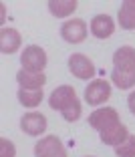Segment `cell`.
Segmentation results:
<instances>
[{
    "mask_svg": "<svg viewBox=\"0 0 135 157\" xmlns=\"http://www.w3.org/2000/svg\"><path fill=\"white\" fill-rule=\"evenodd\" d=\"M48 105L55 111H61L63 119L69 121V123H75V121L81 119V113H83V107H81V101L77 99V93L71 85H61L56 87L55 91L51 93L48 97Z\"/></svg>",
    "mask_w": 135,
    "mask_h": 157,
    "instance_id": "obj_1",
    "label": "cell"
},
{
    "mask_svg": "<svg viewBox=\"0 0 135 157\" xmlns=\"http://www.w3.org/2000/svg\"><path fill=\"white\" fill-rule=\"evenodd\" d=\"M47 52H44V48H40V46L37 44H30L26 46L22 51V55H20V63H22V69L28 71V73H42L44 71V67H47Z\"/></svg>",
    "mask_w": 135,
    "mask_h": 157,
    "instance_id": "obj_2",
    "label": "cell"
},
{
    "mask_svg": "<svg viewBox=\"0 0 135 157\" xmlns=\"http://www.w3.org/2000/svg\"><path fill=\"white\" fill-rule=\"evenodd\" d=\"M117 123H121V119H119V113H117L115 107H101V109H97L89 115V125L99 133L107 131L109 127H113Z\"/></svg>",
    "mask_w": 135,
    "mask_h": 157,
    "instance_id": "obj_3",
    "label": "cell"
},
{
    "mask_svg": "<svg viewBox=\"0 0 135 157\" xmlns=\"http://www.w3.org/2000/svg\"><path fill=\"white\" fill-rule=\"evenodd\" d=\"M69 71L73 73V77L81 78V81H89L95 77V65L83 52H75L69 56Z\"/></svg>",
    "mask_w": 135,
    "mask_h": 157,
    "instance_id": "obj_4",
    "label": "cell"
},
{
    "mask_svg": "<svg viewBox=\"0 0 135 157\" xmlns=\"http://www.w3.org/2000/svg\"><path fill=\"white\" fill-rule=\"evenodd\" d=\"M34 157H67V149L56 135H47L34 145Z\"/></svg>",
    "mask_w": 135,
    "mask_h": 157,
    "instance_id": "obj_5",
    "label": "cell"
},
{
    "mask_svg": "<svg viewBox=\"0 0 135 157\" xmlns=\"http://www.w3.org/2000/svg\"><path fill=\"white\" fill-rule=\"evenodd\" d=\"M109 97H111V85H109L107 81H103V78L91 81V83L87 85V89H85V101H87L89 105H93V107L103 105Z\"/></svg>",
    "mask_w": 135,
    "mask_h": 157,
    "instance_id": "obj_6",
    "label": "cell"
},
{
    "mask_svg": "<svg viewBox=\"0 0 135 157\" xmlns=\"http://www.w3.org/2000/svg\"><path fill=\"white\" fill-rule=\"evenodd\" d=\"M87 22L83 18H73V20H67L65 24L61 26V36L63 40L71 42V44H79L87 38Z\"/></svg>",
    "mask_w": 135,
    "mask_h": 157,
    "instance_id": "obj_7",
    "label": "cell"
},
{
    "mask_svg": "<svg viewBox=\"0 0 135 157\" xmlns=\"http://www.w3.org/2000/svg\"><path fill=\"white\" fill-rule=\"evenodd\" d=\"M20 129L30 137H38V135H42L47 131V117L37 111L24 113L22 119H20Z\"/></svg>",
    "mask_w": 135,
    "mask_h": 157,
    "instance_id": "obj_8",
    "label": "cell"
},
{
    "mask_svg": "<svg viewBox=\"0 0 135 157\" xmlns=\"http://www.w3.org/2000/svg\"><path fill=\"white\" fill-rule=\"evenodd\" d=\"M113 33H115V22H113V18L109 14H97V16L91 18V34H93L95 38L105 40V38H109Z\"/></svg>",
    "mask_w": 135,
    "mask_h": 157,
    "instance_id": "obj_9",
    "label": "cell"
},
{
    "mask_svg": "<svg viewBox=\"0 0 135 157\" xmlns=\"http://www.w3.org/2000/svg\"><path fill=\"white\" fill-rule=\"evenodd\" d=\"M16 81H18L20 89H24V91H42V87L47 83V75L44 73H28V71L20 69L16 73Z\"/></svg>",
    "mask_w": 135,
    "mask_h": 157,
    "instance_id": "obj_10",
    "label": "cell"
},
{
    "mask_svg": "<svg viewBox=\"0 0 135 157\" xmlns=\"http://www.w3.org/2000/svg\"><path fill=\"white\" fill-rule=\"evenodd\" d=\"M113 69L135 73V48L133 46H119L113 52Z\"/></svg>",
    "mask_w": 135,
    "mask_h": 157,
    "instance_id": "obj_11",
    "label": "cell"
},
{
    "mask_svg": "<svg viewBox=\"0 0 135 157\" xmlns=\"http://www.w3.org/2000/svg\"><path fill=\"white\" fill-rule=\"evenodd\" d=\"M22 44V36L14 28H2L0 30V52L2 55H14Z\"/></svg>",
    "mask_w": 135,
    "mask_h": 157,
    "instance_id": "obj_12",
    "label": "cell"
},
{
    "mask_svg": "<svg viewBox=\"0 0 135 157\" xmlns=\"http://www.w3.org/2000/svg\"><path fill=\"white\" fill-rule=\"evenodd\" d=\"M99 137H101V143L111 145V147H119V145L129 137V131H127V127L123 123H117V125H113V127H109L107 131L99 133Z\"/></svg>",
    "mask_w": 135,
    "mask_h": 157,
    "instance_id": "obj_13",
    "label": "cell"
},
{
    "mask_svg": "<svg viewBox=\"0 0 135 157\" xmlns=\"http://www.w3.org/2000/svg\"><path fill=\"white\" fill-rule=\"evenodd\" d=\"M119 26L123 30H135V0H125L117 14Z\"/></svg>",
    "mask_w": 135,
    "mask_h": 157,
    "instance_id": "obj_14",
    "label": "cell"
},
{
    "mask_svg": "<svg viewBox=\"0 0 135 157\" xmlns=\"http://www.w3.org/2000/svg\"><path fill=\"white\" fill-rule=\"evenodd\" d=\"M47 6L52 16L65 18V16H69V14H73L77 10V0H51Z\"/></svg>",
    "mask_w": 135,
    "mask_h": 157,
    "instance_id": "obj_15",
    "label": "cell"
},
{
    "mask_svg": "<svg viewBox=\"0 0 135 157\" xmlns=\"http://www.w3.org/2000/svg\"><path fill=\"white\" fill-rule=\"evenodd\" d=\"M111 83L119 89H133L135 87V73H129V71H119L113 69L111 71Z\"/></svg>",
    "mask_w": 135,
    "mask_h": 157,
    "instance_id": "obj_16",
    "label": "cell"
},
{
    "mask_svg": "<svg viewBox=\"0 0 135 157\" xmlns=\"http://www.w3.org/2000/svg\"><path fill=\"white\" fill-rule=\"evenodd\" d=\"M42 91H24V89H18V103L26 109H34L42 103Z\"/></svg>",
    "mask_w": 135,
    "mask_h": 157,
    "instance_id": "obj_17",
    "label": "cell"
},
{
    "mask_svg": "<svg viewBox=\"0 0 135 157\" xmlns=\"http://www.w3.org/2000/svg\"><path fill=\"white\" fill-rule=\"evenodd\" d=\"M115 155L117 157H135V135H129L119 147H115Z\"/></svg>",
    "mask_w": 135,
    "mask_h": 157,
    "instance_id": "obj_18",
    "label": "cell"
},
{
    "mask_svg": "<svg viewBox=\"0 0 135 157\" xmlns=\"http://www.w3.org/2000/svg\"><path fill=\"white\" fill-rule=\"evenodd\" d=\"M0 157H16V147L6 137L0 139Z\"/></svg>",
    "mask_w": 135,
    "mask_h": 157,
    "instance_id": "obj_19",
    "label": "cell"
},
{
    "mask_svg": "<svg viewBox=\"0 0 135 157\" xmlns=\"http://www.w3.org/2000/svg\"><path fill=\"white\" fill-rule=\"evenodd\" d=\"M127 107H129V111L135 115V91L131 93L129 97H127Z\"/></svg>",
    "mask_w": 135,
    "mask_h": 157,
    "instance_id": "obj_20",
    "label": "cell"
},
{
    "mask_svg": "<svg viewBox=\"0 0 135 157\" xmlns=\"http://www.w3.org/2000/svg\"><path fill=\"white\" fill-rule=\"evenodd\" d=\"M89 157H93V155H89Z\"/></svg>",
    "mask_w": 135,
    "mask_h": 157,
    "instance_id": "obj_21",
    "label": "cell"
}]
</instances>
